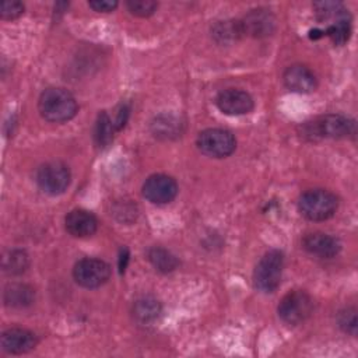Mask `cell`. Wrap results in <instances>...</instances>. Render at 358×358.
Here are the masks:
<instances>
[{
    "label": "cell",
    "mask_w": 358,
    "mask_h": 358,
    "mask_svg": "<svg viewBox=\"0 0 358 358\" xmlns=\"http://www.w3.org/2000/svg\"><path fill=\"white\" fill-rule=\"evenodd\" d=\"M317 20L326 22L323 31L336 45H343L351 34V15L338 1H317L313 4Z\"/></svg>",
    "instance_id": "6da1fadb"
},
{
    "label": "cell",
    "mask_w": 358,
    "mask_h": 358,
    "mask_svg": "<svg viewBox=\"0 0 358 358\" xmlns=\"http://www.w3.org/2000/svg\"><path fill=\"white\" fill-rule=\"evenodd\" d=\"M38 108L41 116L53 123H62L73 119L78 109L74 96L67 90L59 87L45 90L39 96Z\"/></svg>",
    "instance_id": "7a4b0ae2"
},
{
    "label": "cell",
    "mask_w": 358,
    "mask_h": 358,
    "mask_svg": "<svg viewBox=\"0 0 358 358\" xmlns=\"http://www.w3.org/2000/svg\"><path fill=\"white\" fill-rule=\"evenodd\" d=\"M355 131L354 120L343 115H324L302 124V136L309 140L345 138Z\"/></svg>",
    "instance_id": "3957f363"
},
{
    "label": "cell",
    "mask_w": 358,
    "mask_h": 358,
    "mask_svg": "<svg viewBox=\"0 0 358 358\" xmlns=\"http://www.w3.org/2000/svg\"><path fill=\"white\" fill-rule=\"evenodd\" d=\"M338 201L337 197L324 189H310L298 201L301 214L310 221H324L334 215Z\"/></svg>",
    "instance_id": "277c9868"
},
{
    "label": "cell",
    "mask_w": 358,
    "mask_h": 358,
    "mask_svg": "<svg viewBox=\"0 0 358 358\" xmlns=\"http://www.w3.org/2000/svg\"><path fill=\"white\" fill-rule=\"evenodd\" d=\"M284 267V257L280 250H268L257 263L253 273V282L256 289L264 294L274 292L281 281Z\"/></svg>",
    "instance_id": "5b68a950"
},
{
    "label": "cell",
    "mask_w": 358,
    "mask_h": 358,
    "mask_svg": "<svg viewBox=\"0 0 358 358\" xmlns=\"http://www.w3.org/2000/svg\"><path fill=\"white\" fill-rule=\"evenodd\" d=\"M278 316L287 324L296 326L305 322L313 312V299L302 289L289 291L278 303Z\"/></svg>",
    "instance_id": "8992f818"
},
{
    "label": "cell",
    "mask_w": 358,
    "mask_h": 358,
    "mask_svg": "<svg viewBox=\"0 0 358 358\" xmlns=\"http://www.w3.org/2000/svg\"><path fill=\"white\" fill-rule=\"evenodd\" d=\"M197 148L207 157L225 158L236 148L234 134L225 129H206L199 133Z\"/></svg>",
    "instance_id": "52a82bcc"
},
{
    "label": "cell",
    "mask_w": 358,
    "mask_h": 358,
    "mask_svg": "<svg viewBox=\"0 0 358 358\" xmlns=\"http://www.w3.org/2000/svg\"><path fill=\"white\" fill-rule=\"evenodd\" d=\"M73 277L76 282L84 288H98L109 280L110 267L101 259L85 257L76 263Z\"/></svg>",
    "instance_id": "ba28073f"
},
{
    "label": "cell",
    "mask_w": 358,
    "mask_h": 358,
    "mask_svg": "<svg viewBox=\"0 0 358 358\" xmlns=\"http://www.w3.org/2000/svg\"><path fill=\"white\" fill-rule=\"evenodd\" d=\"M71 173L67 165L63 162H48L39 166L36 172L38 186L48 194H62L70 185Z\"/></svg>",
    "instance_id": "9c48e42d"
},
{
    "label": "cell",
    "mask_w": 358,
    "mask_h": 358,
    "mask_svg": "<svg viewBox=\"0 0 358 358\" xmlns=\"http://www.w3.org/2000/svg\"><path fill=\"white\" fill-rule=\"evenodd\" d=\"M178 194V185L173 178L155 173L145 179L143 185V196L154 204L171 203Z\"/></svg>",
    "instance_id": "30bf717a"
},
{
    "label": "cell",
    "mask_w": 358,
    "mask_h": 358,
    "mask_svg": "<svg viewBox=\"0 0 358 358\" xmlns=\"http://www.w3.org/2000/svg\"><path fill=\"white\" fill-rule=\"evenodd\" d=\"M215 103L221 112L232 116L249 113L255 106L253 98L246 91L238 88H228L221 91L215 98Z\"/></svg>",
    "instance_id": "8fae6325"
},
{
    "label": "cell",
    "mask_w": 358,
    "mask_h": 358,
    "mask_svg": "<svg viewBox=\"0 0 358 358\" xmlns=\"http://www.w3.org/2000/svg\"><path fill=\"white\" fill-rule=\"evenodd\" d=\"M242 32L253 38H264L274 32L275 18L266 8H256L249 11L241 21Z\"/></svg>",
    "instance_id": "7c38bea8"
},
{
    "label": "cell",
    "mask_w": 358,
    "mask_h": 358,
    "mask_svg": "<svg viewBox=\"0 0 358 358\" xmlns=\"http://www.w3.org/2000/svg\"><path fill=\"white\" fill-rule=\"evenodd\" d=\"M0 344L3 351L7 354H25L31 350H34L38 344L36 336L21 327H11L1 333Z\"/></svg>",
    "instance_id": "4fadbf2b"
},
{
    "label": "cell",
    "mask_w": 358,
    "mask_h": 358,
    "mask_svg": "<svg viewBox=\"0 0 358 358\" xmlns=\"http://www.w3.org/2000/svg\"><path fill=\"white\" fill-rule=\"evenodd\" d=\"M285 87L298 94H310L316 90L317 81L313 71L303 64L289 66L282 76Z\"/></svg>",
    "instance_id": "5bb4252c"
},
{
    "label": "cell",
    "mask_w": 358,
    "mask_h": 358,
    "mask_svg": "<svg viewBox=\"0 0 358 358\" xmlns=\"http://www.w3.org/2000/svg\"><path fill=\"white\" fill-rule=\"evenodd\" d=\"M302 245L306 252L322 259H331L337 256L341 249L340 242L334 236L323 232H310L305 235Z\"/></svg>",
    "instance_id": "9a60e30c"
},
{
    "label": "cell",
    "mask_w": 358,
    "mask_h": 358,
    "mask_svg": "<svg viewBox=\"0 0 358 358\" xmlns=\"http://www.w3.org/2000/svg\"><path fill=\"white\" fill-rule=\"evenodd\" d=\"M66 231L74 238H87L95 234L98 221L95 215L87 210L76 208L71 210L64 218Z\"/></svg>",
    "instance_id": "2e32d148"
},
{
    "label": "cell",
    "mask_w": 358,
    "mask_h": 358,
    "mask_svg": "<svg viewBox=\"0 0 358 358\" xmlns=\"http://www.w3.org/2000/svg\"><path fill=\"white\" fill-rule=\"evenodd\" d=\"M4 303L10 308H27L35 299V291L27 284H8L3 294Z\"/></svg>",
    "instance_id": "e0dca14e"
},
{
    "label": "cell",
    "mask_w": 358,
    "mask_h": 358,
    "mask_svg": "<svg viewBox=\"0 0 358 358\" xmlns=\"http://www.w3.org/2000/svg\"><path fill=\"white\" fill-rule=\"evenodd\" d=\"M161 313V303L157 298L145 295L133 303V316L138 323L148 324L158 319Z\"/></svg>",
    "instance_id": "ac0fdd59"
},
{
    "label": "cell",
    "mask_w": 358,
    "mask_h": 358,
    "mask_svg": "<svg viewBox=\"0 0 358 358\" xmlns=\"http://www.w3.org/2000/svg\"><path fill=\"white\" fill-rule=\"evenodd\" d=\"M147 257L150 260V263L161 273H171L173 271L179 262L178 259L166 249L164 248H159V246H154L148 250L147 253Z\"/></svg>",
    "instance_id": "d6986e66"
},
{
    "label": "cell",
    "mask_w": 358,
    "mask_h": 358,
    "mask_svg": "<svg viewBox=\"0 0 358 358\" xmlns=\"http://www.w3.org/2000/svg\"><path fill=\"white\" fill-rule=\"evenodd\" d=\"M29 266L28 255L24 250L13 249L3 256V270L10 275L22 274Z\"/></svg>",
    "instance_id": "ffe728a7"
},
{
    "label": "cell",
    "mask_w": 358,
    "mask_h": 358,
    "mask_svg": "<svg viewBox=\"0 0 358 358\" xmlns=\"http://www.w3.org/2000/svg\"><path fill=\"white\" fill-rule=\"evenodd\" d=\"M152 133L155 137H164V138L176 137L178 133H180V123L173 116L161 115L155 117V120L152 122Z\"/></svg>",
    "instance_id": "44dd1931"
},
{
    "label": "cell",
    "mask_w": 358,
    "mask_h": 358,
    "mask_svg": "<svg viewBox=\"0 0 358 358\" xmlns=\"http://www.w3.org/2000/svg\"><path fill=\"white\" fill-rule=\"evenodd\" d=\"M211 32L215 41L224 42V43L229 41H235L243 34L241 21H220L213 27Z\"/></svg>",
    "instance_id": "7402d4cb"
},
{
    "label": "cell",
    "mask_w": 358,
    "mask_h": 358,
    "mask_svg": "<svg viewBox=\"0 0 358 358\" xmlns=\"http://www.w3.org/2000/svg\"><path fill=\"white\" fill-rule=\"evenodd\" d=\"M113 129H115V123L110 120L108 113L101 112L98 116V120H96V126H95V140H96L98 145L105 147L112 141Z\"/></svg>",
    "instance_id": "603a6c76"
},
{
    "label": "cell",
    "mask_w": 358,
    "mask_h": 358,
    "mask_svg": "<svg viewBox=\"0 0 358 358\" xmlns=\"http://www.w3.org/2000/svg\"><path fill=\"white\" fill-rule=\"evenodd\" d=\"M129 11L137 17H148L154 14L158 4L151 0H130L126 3Z\"/></svg>",
    "instance_id": "cb8c5ba5"
},
{
    "label": "cell",
    "mask_w": 358,
    "mask_h": 358,
    "mask_svg": "<svg viewBox=\"0 0 358 358\" xmlns=\"http://www.w3.org/2000/svg\"><path fill=\"white\" fill-rule=\"evenodd\" d=\"M338 326L352 336L357 334V310L354 308H347L338 315Z\"/></svg>",
    "instance_id": "d4e9b609"
},
{
    "label": "cell",
    "mask_w": 358,
    "mask_h": 358,
    "mask_svg": "<svg viewBox=\"0 0 358 358\" xmlns=\"http://www.w3.org/2000/svg\"><path fill=\"white\" fill-rule=\"evenodd\" d=\"M24 13V4L21 1H3L0 7V15L3 20H15Z\"/></svg>",
    "instance_id": "484cf974"
},
{
    "label": "cell",
    "mask_w": 358,
    "mask_h": 358,
    "mask_svg": "<svg viewBox=\"0 0 358 358\" xmlns=\"http://www.w3.org/2000/svg\"><path fill=\"white\" fill-rule=\"evenodd\" d=\"M88 6L98 13H110L117 7V1L115 0H91Z\"/></svg>",
    "instance_id": "4316f807"
}]
</instances>
